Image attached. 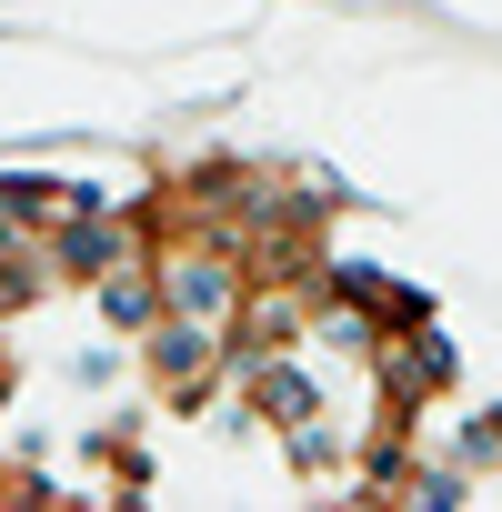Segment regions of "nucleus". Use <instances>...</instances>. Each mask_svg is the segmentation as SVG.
Wrapping results in <instances>:
<instances>
[{"label": "nucleus", "instance_id": "nucleus-2", "mask_svg": "<svg viewBox=\"0 0 502 512\" xmlns=\"http://www.w3.org/2000/svg\"><path fill=\"white\" fill-rule=\"evenodd\" d=\"M211 362H221V332L211 322H181V312H151V382L171 402L211 392Z\"/></svg>", "mask_w": 502, "mask_h": 512}, {"label": "nucleus", "instance_id": "nucleus-3", "mask_svg": "<svg viewBox=\"0 0 502 512\" xmlns=\"http://www.w3.org/2000/svg\"><path fill=\"white\" fill-rule=\"evenodd\" d=\"M241 382H251V402H262L272 422H292V432H312V412H322V392H312V372H302V362H272V352H241Z\"/></svg>", "mask_w": 502, "mask_h": 512}, {"label": "nucleus", "instance_id": "nucleus-1", "mask_svg": "<svg viewBox=\"0 0 502 512\" xmlns=\"http://www.w3.org/2000/svg\"><path fill=\"white\" fill-rule=\"evenodd\" d=\"M161 312L231 332V312H241V251H231L221 231H211V241H181L171 262H161Z\"/></svg>", "mask_w": 502, "mask_h": 512}]
</instances>
